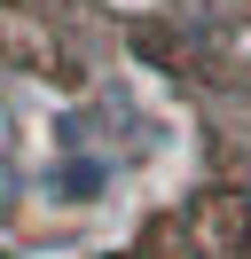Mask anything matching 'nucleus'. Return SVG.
I'll return each mask as SVG.
<instances>
[{"label": "nucleus", "mask_w": 251, "mask_h": 259, "mask_svg": "<svg viewBox=\"0 0 251 259\" xmlns=\"http://www.w3.org/2000/svg\"><path fill=\"white\" fill-rule=\"evenodd\" d=\"M102 189H110V165L102 157H63L55 173H47V196H63V204H94Z\"/></svg>", "instance_id": "nucleus-1"}]
</instances>
